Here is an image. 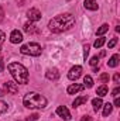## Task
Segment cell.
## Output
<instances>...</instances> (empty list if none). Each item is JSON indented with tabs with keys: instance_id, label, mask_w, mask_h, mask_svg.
Segmentation results:
<instances>
[{
	"instance_id": "obj_1",
	"label": "cell",
	"mask_w": 120,
	"mask_h": 121,
	"mask_svg": "<svg viewBox=\"0 0 120 121\" xmlns=\"http://www.w3.org/2000/svg\"><path fill=\"white\" fill-rule=\"evenodd\" d=\"M75 24V18L71 13H64V14H58L55 16L50 23H48V28L52 31V32H64V31H68L69 28H72Z\"/></svg>"
},
{
	"instance_id": "obj_2",
	"label": "cell",
	"mask_w": 120,
	"mask_h": 121,
	"mask_svg": "<svg viewBox=\"0 0 120 121\" xmlns=\"http://www.w3.org/2000/svg\"><path fill=\"white\" fill-rule=\"evenodd\" d=\"M7 69H9L10 75L13 76V79L16 80V83H20V85L28 83V70L26 66H23L18 62H11V63H9Z\"/></svg>"
},
{
	"instance_id": "obj_3",
	"label": "cell",
	"mask_w": 120,
	"mask_h": 121,
	"mask_svg": "<svg viewBox=\"0 0 120 121\" xmlns=\"http://www.w3.org/2000/svg\"><path fill=\"white\" fill-rule=\"evenodd\" d=\"M23 103L27 108H44L47 106V99L44 96H41L40 93L30 91L24 96Z\"/></svg>"
},
{
	"instance_id": "obj_4",
	"label": "cell",
	"mask_w": 120,
	"mask_h": 121,
	"mask_svg": "<svg viewBox=\"0 0 120 121\" xmlns=\"http://www.w3.org/2000/svg\"><path fill=\"white\" fill-rule=\"evenodd\" d=\"M20 52L24 55H30V56H40L42 52V48L37 42H28L20 48Z\"/></svg>"
},
{
	"instance_id": "obj_5",
	"label": "cell",
	"mask_w": 120,
	"mask_h": 121,
	"mask_svg": "<svg viewBox=\"0 0 120 121\" xmlns=\"http://www.w3.org/2000/svg\"><path fill=\"white\" fill-rule=\"evenodd\" d=\"M4 89H6V91H7L9 94H17V93H18V86H17V83H14V82H11V80H7V82L4 83Z\"/></svg>"
},
{
	"instance_id": "obj_6",
	"label": "cell",
	"mask_w": 120,
	"mask_h": 121,
	"mask_svg": "<svg viewBox=\"0 0 120 121\" xmlns=\"http://www.w3.org/2000/svg\"><path fill=\"white\" fill-rule=\"evenodd\" d=\"M81 75H82V68H81V66H74V68L69 70L68 78H69L71 80H76V79H79Z\"/></svg>"
},
{
	"instance_id": "obj_7",
	"label": "cell",
	"mask_w": 120,
	"mask_h": 121,
	"mask_svg": "<svg viewBox=\"0 0 120 121\" xmlns=\"http://www.w3.org/2000/svg\"><path fill=\"white\" fill-rule=\"evenodd\" d=\"M27 17L30 18V21H38L41 20V11L38 9H30L27 11Z\"/></svg>"
},
{
	"instance_id": "obj_8",
	"label": "cell",
	"mask_w": 120,
	"mask_h": 121,
	"mask_svg": "<svg viewBox=\"0 0 120 121\" xmlns=\"http://www.w3.org/2000/svg\"><path fill=\"white\" fill-rule=\"evenodd\" d=\"M57 114L60 116L61 118H64V120H71V113H69V110L65 107V106H60L58 108H57Z\"/></svg>"
},
{
	"instance_id": "obj_9",
	"label": "cell",
	"mask_w": 120,
	"mask_h": 121,
	"mask_svg": "<svg viewBox=\"0 0 120 121\" xmlns=\"http://www.w3.org/2000/svg\"><path fill=\"white\" fill-rule=\"evenodd\" d=\"M23 41V34L18 30H13L11 34H10V42L11 44H18Z\"/></svg>"
},
{
	"instance_id": "obj_10",
	"label": "cell",
	"mask_w": 120,
	"mask_h": 121,
	"mask_svg": "<svg viewBox=\"0 0 120 121\" xmlns=\"http://www.w3.org/2000/svg\"><path fill=\"white\" fill-rule=\"evenodd\" d=\"M83 89H85V86H83V85L74 83V85H71V86L66 89V91H68V94H76L78 91H82Z\"/></svg>"
},
{
	"instance_id": "obj_11",
	"label": "cell",
	"mask_w": 120,
	"mask_h": 121,
	"mask_svg": "<svg viewBox=\"0 0 120 121\" xmlns=\"http://www.w3.org/2000/svg\"><path fill=\"white\" fill-rule=\"evenodd\" d=\"M83 6H85V9L92 10V11L97 10V7H99V4H97V0H85V1H83Z\"/></svg>"
},
{
	"instance_id": "obj_12",
	"label": "cell",
	"mask_w": 120,
	"mask_h": 121,
	"mask_svg": "<svg viewBox=\"0 0 120 121\" xmlns=\"http://www.w3.org/2000/svg\"><path fill=\"white\" fill-rule=\"evenodd\" d=\"M45 76H47L48 80H57L60 78V73H58L57 69H48L47 73H45Z\"/></svg>"
},
{
	"instance_id": "obj_13",
	"label": "cell",
	"mask_w": 120,
	"mask_h": 121,
	"mask_svg": "<svg viewBox=\"0 0 120 121\" xmlns=\"http://www.w3.org/2000/svg\"><path fill=\"white\" fill-rule=\"evenodd\" d=\"M23 28H24V31H26V32H28V34H35V32H40V30H38L34 24H31V23H26Z\"/></svg>"
},
{
	"instance_id": "obj_14",
	"label": "cell",
	"mask_w": 120,
	"mask_h": 121,
	"mask_svg": "<svg viewBox=\"0 0 120 121\" xmlns=\"http://www.w3.org/2000/svg\"><path fill=\"white\" fill-rule=\"evenodd\" d=\"M119 59H120V55L115 54V55L109 59V62H107V66H109V68H116V66L119 65Z\"/></svg>"
},
{
	"instance_id": "obj_15",
	"label": "cell",
	"mask_w": 120,
	"mask_h": 121,
	"mask_svg": "<svg viewBox=\"0 0 120 121\" xmlns=\"http://www.w3.org/2000/svg\"><path fill=\"white\" fill-rule=\"evenodd\" d=\"M86 101H88V96H79V97H76V99L74 100L72 106H74V107H78V106H81V104H85Z\"/></svg>"
},
{
	"instance_id": "obj_16",
	"label": "cell",
	"mask_w": 120,
	"mask_h": 121,
	"mask_svg": "<svg viewBox=\"0 0 120 121\" xmlns=\"http://www.w3.org/2000/svg\"><path fill=\"white\" fill-rule=\"evenodd\" d=\"M92 106H93V110H95V111H99V110L103 107V101H102V99H100V97H99V99H97V97L93 99V100H92Z\"/></svg>"
},
{
	"instance_id": "obj_17",
	"label": "cell",
	"mask_w": 120,
	"mask_h": 121,
	"mask_svg": "<svg viewBox=\"0 0 120 121\" xmlns=\"http://www.w3.org/2000/svg\"><path fill=\"white\" fill-rule=\"evenodd\" d=\"M112 110H113V104H110V103L103 104V117L110 116V114H112Z\"/></svg>"
},
{
	"instance_id": "obj_18",
	"label": "cell",
	"mask_w": 120,
	"mask_h": 121,
	"mask_svg": "<svg viewBox=\"0 0 120 121\" xmlns=\"http://www.w3.org/2000/svg\"><path fill=\"white\" fill-rule=\"evenodd\" d=\"M96 94H99L100 97L106 96V94H107V86H106V85H102L100 87H97V90H96Z\"/></svg>"
},
{
	"instance_id": "obj_19",
	"label": "cell",
	"mask_w": 120,
	"mask_h": 121,
	"mask_svg": "<svg viewBox=\"0 0 120 121\" xmlns=\"http://www.w3.org/2000/svg\"><path fill=\"white\" fill-rule=\"evenodd\" d=\"M83 83H85V85H83L85 87H88V89H90V87L93 86V79L90 78L89 75H86V76L83 78Z\"/></svg>"
},
{
	"instance_id": "obj_20",
	"label": "cell",
	"mask_w": 120,
	"mask_h": 121,
	"mask_svg": "<svg viewBox=\"0 0 120 121\" xmlns=\"http://www.w3.org/2000/svg\"><path fill=\"white\" fill-rule=\"evenodd\" d=\"M105 42H106V39H105L103 37H100V38H97V39L95 41L93 47H95V48H102V47L105 45Z\"/></svg>"
},
{
	"instance_id": "obj_21",
	"label": "cell",
	"mask_w": 120,
	"mask_h": 121,
	"mask_svg": "<svg viewBox=\"0 0 120 121\" xmlns=\"http://www.w3.org/2000/svg\"><path fill=\"white\" fill-rule=\"evenodd\" d=\"M107 30H109V26H107V24H102V26L97 28V31H96V35H103Z\"/></svg>"
},
{
	"instance_id": "obj_22",
	"label": "cell",
	"mask_w": 120,
	"mask_h": 121,
	"mask_svg": "<svg viewBox=\"0 0 120 121\" xmlns=\"http://www.w3.org/2000/svg\"><path fill=\"white\" fill-rule=\"evenodd\" d=\"M99 82L107 83V82H109V73H102V75L99 76Z\"/></svg>"
},
{
	"instance_id": "obj_23",
	"label": "cell",
	"mask_w": 120,
	"mask_h": 121,
	"mask_svg": "<svg viewBox=\"0 0 120 121\" xmlns=\"http://www.w3.org/2000/svg\"><path fill=\"white\" fill-rule=\"evenodd\" d=\"M7 111V103H4L3 100H0V116L4 114Z\"/></svg>"
},
{
	"instance_id": "obj_24",
	"label": "cell",
	"mask_w": 120,
	"mask_h": 121,
	"mask_svg": "<svg viewBox=\"0 0 120 121\" xmlns=\"http://www.w3.org/2000/svg\"><path fill=\"white\" fill-rule=\"evenodd\" d=\"M88 55H89V45H85L83 47V59L85 60L88 58Z\"/></svg>"
},
{
	"instance_id": "obj_25",
	"label": "cell",
	"mask_w": 120,
	"mask_h": 121,
	"mask_svg": "<svg viewBox=\"0 0 120 121\" xmlns=\"http://www.w3.org/2000/svg\"><path fill=\"white\" fill-rule=\"evenodd\" d=\"M38 117H40V116H38L37 113H34V114H31L30 117H27V121H37Z\"/></svg>"
},
{
	"instance_id": "obj_26",
	"label": "cell",
	"mask_w": 120,
	"mask_h": 121,
	"mask_svg": "<svg viewBox=\"0 0 120 121\" xmlns=\"http://www.w3.org/2000/svg\"><path fill=\"white\" fill-rule=\"evenodd\" d=\"M116 44H117V38H112V39L109 41V44H107V47H109V48H113V47H115Z\"/></svg>"
},
{
	"instance_id": "obj_27",
	"label": "cell",
	"mask_w": 120,
	"mask_h": 121,
	"mask_svg": "<svg viewBox=\"0 0 120 121\" xmlns=\"http://www.w3.org/2000/svg\"><path fill=\"white\" fill-rule=\"evenodd\" d=\"M89 63L92 65V66H95L96 63H99V56H93V58L89 60Z\"/></svg>"
},
{
	"instance_id": "obj_28",
	"label": "cell",
	"mask_w": 120,
	"mask_h": 121,
	"mask_svg": "<svg viewBox=\"0 0 120 121\" xmlns=\"http://www.w3.org/2000/svg\"><path fill=\"white\" fill-rule=\"evenodd\" d=\"M119 93H120V87H116L115 90L112 91V96L113 97H119Z\"/></svg>"
},
{
	"instance_id": "obj_29",
	"label": "cell",
	"mask_w": 120,
	"mask_h": 121,
	"mask_svg": "<svg viewBox=\"0 0 120 121\" xmlns=\"http://www.w3.org/2000/svg\"><path fill=\"white\" fill-rule=\"evenodd\" d=\"M4 16H6V14H4V10H3V7L0 6V23L4 20Z\"/></svg>"
},
{
	"instance_id": "obj_30",
	"label": "cell",
	"mask_w": 120,
	"mask_h": 121,
	"mask_svg": "<svg viewBox=\"0 0 120 121\" xmlns=\"http://www.w3.org/2000/svg\"><path fill=\"white\" fill-rule=\"evenodd\" d=\"M4 38H6V35H4V32H3V31L0 30V45H1L3 42H4Z\"/></svg>"
},
{
	"instance_id": "obj_31",
	"label": "cell",
	"mask_w": 120,
	"mask_h": 121,
	"mask_svg": "<svg viewBox=\"0 0 120 121\" xmlns=\"http://www.w3.org/2000/svg\"><path fill=\"white\" fill-rule=\"evenodd\" d=\"M113 80H115V83H120V75L119 73H116V75L113 76Z\"/></svg>"
},
{
	"instance_id": "obj_32",
	"label": "cell",
	"mask_w": 120,
	"mask_h": 121,
	"mask_svg": "<svg viewBox=\"0 0 120 121\" xmlns=\"http://www.w3.org/2000/svg\"><path fill=\"white\" fill-rule=\"evenodd\" d=\"M115 106L116 107H120V99L119 97H115Z\"/></svg>"
},
{
	"instance_id": "obj_33",
	"label": "cell",
	"mask_w": 120,
	"mask_h": 121,
	"mask_svg": "<svg viewBox=\"0 0 120 121\" xmlns=\"http://www.w3.org/2000/svg\"><path fill=\"white\" fill-rule=\"evenodd\" d=\"M81 121H93V120H92V117H89V116H85V117H82Z\"/></svg>"
},
{
	"instance_id": "obj_34",
	"label": "cell",
	"mask_w": 120,
	"mask_h": 121,
	"mask_svg": "<svg viewBox=\"0 0 120 121\" xmlns=\"http://www.w3.org/2000/svg\"><path fill=\"white\" fill-rule=\"evenodd\" d=\"M3 69H4V65H3V60L0 59V72H3Z\"/></svg>"
},
{
	"instance_id": "obj_35",
	"label": "cell",
	"mask_w": 120,
	"mask_h": 121,
	"mask_svg": "<svg viewBox=\"0 0 120 121\" xmlns=\"http://www.w3.org/2000/svg\"><path fill=\"white\" fill-rule=\"evenodd\" d=\"M3 94H4V93H3V90H1V89H0V97H1Z\"/></svg>"
}]
</instances>
